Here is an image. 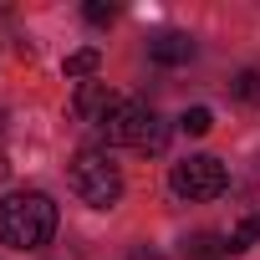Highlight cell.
Returning <instances> with one entry per match:
<instances>
[{"label": "cell", "instance_id": "obj_10", "mask_svg": "<svg viewBox=\"0 0 260 260\" xmlns=\"http://www.w3.org/2000/svg\"><path fill=\"white\" fill-rule=\"evenodd\" d=\"M179 127H184L189 138H204L209 127H214V112H209V107H189V112L179 117Z\"/></svg>", "mask_w": 260, "mask_h": 260}, {"label": "cell", "instance_id": "obj_7", "mask_svg": "<svg viewBox=\"0 0 260 260\" xmlns=\"http://www.w3.org/2000/svg\"><path fill=\"white\" fill-rule=\"evenodd\" d=\"M224 255H230L224 235H209V230H199V235H189V240H184V260H224Z\"/></svg>", "mask_w": 260, "mask_h": 260}, {"label": "cell", "instance_id": "obj_11", "mask_svg": "<svg viewBox=\"0 0 260 260\" xmlns=\"http://www.w3.org/2000/svg\"><path fill=\"white\" fill-rule=\"evenodd\" d=\"M235 97L240 102H260V72H240L235 77Z\"/></svg>", "mask_w": 260, "mask_h": 260}, {"label": "cell", "instance_id": "obj_12", "mask_svg": "<svg viewBox=\"0 0 260 260\" xmlns=\"http://www.w3.org/2000/svg\"><path fill=\"white\" fill-rule=\"evenodd\" d=\"M82 16H87V26H112V6H102V0H87V6H82Z\"/></svg>", "mask_w": 260, "mask_h": 260}, {"label": "cell", "instance_id": "obj_1", "mask_svg": "<svg viewBox=\"0 0 260 260\" xmlns=\"http://www.w3.org/2000/svg\"><path fill=\"white\" fill-rule=\"evenodd\" d=\"M56 235V204L41 189H16L0 199V245L11 250H41Z\"/></svg>", "mask_w": 260, "mask_h": 260}, {"label": "cell", "instance_id": "obj_3", "mask_svg": "<svg viewBox=\"0 0 260 260\" xmlns=\"http://www.w3.org/2000/svg\"><path fill=\"white\" fill-rule=\"evenodd\" d=\"M67 184H72V194H77L82 204H92V209H112V204L122 199V174H117V164L107 158V148H82V153L72 158V169H67Z\"/></svg>", "mask_w": 260, "mask_h": 260}, {"label": "cell", "instance_id": "obj_13", "mask_svg": "<svg viewBox=\"0 0 260 260\" xmlns=\"http://www.w3.org/2000/svg\"><path fill=\"white\" fill-rule=\"evenodd\" d=\"M127 260H164V255H158V250H133Z\"/></svg>", "mask_w": 260, "mask_h": 260}, {"label": "cell", "instance_id": "obj_4", "mask_svg": "<svg viewBox=\"0 0 260 260\" xmlns=\"http://www.w3.org/2000/svg\"><path fill=\"white\" fill-rule=\"evenodd\" d=\"M169 189H174L179 199H189V204H199V199H219V194L230 189V169H224L214 153H194V158L174 164Z\"/></svg>", "mask_w": 260, "mask_h": 260}, {"label": "cell", "instance_id": "obj_6", "mask_svg": "<svg viewBox=\"0 0 260 260\" xmlns=\"http://www.w3.org/2000/svg\"><path fill=\"white\" fill-rule=\"evenodd\" d=\"M148 56H153L158 67H184V61L194 56V41H189V36H174V31H169V36L148 41Z\"/></svg>", "mask_w": 260, "mask_h": 260}, {"label": "cell", "instance_id": "obj_14", "mask_svg": "<svg viewBox=\"0 0 260 260\" xmlns=\"http://www.w3.org/2000/svg\"><path fill=\"white\" fill-rule=\"evenodd\" d=\"M0 179H6V153H0Z\"/></svg>", "mask_w": 260, "mask_h": 260}, {"label": "cell", "instance_id": "obj_5", "mask_svg": "<svg viewBox=\"0 0 260 260\" xmlns=\"http://www.w3.org/2000/svg\"><path fill=\"white\" fill-rule=\"evenodd\" d=\"M112 107H117V97L107 92V82H82V87L72 92V102H67L72 122H82V127H102Z\"/></svg>", "mask_w": 260, "mask_h": 260}, {"label": "cell", "instance_id": "obj_9", "mask_svg": "<svg viewBox=\"0 0 260 260\" xmlns=\"http://www.w3.org/2000/svg\"><path fill=\"white\" fill-rule=\"evenodd\" d=\"M97 61H102V51H97V46H82V51H72V56L61 61V72H67V77H92Z\"/></svg>", "mask_w": 260, "mask_h": 260}, {"label": "cell", "instance_id": "obj_8", "mask_svg": "<svg viewBox=\"0 0 260 260\" xmlns=\"http://www.w3.org/2000/svg\"><path fill=\"white\" fill-rule=\"evenodd\" d=\"M255 240H260V214H245V219H240V224H235V230L224 235V245H230V255H240V250H250Z\"/></svg>", "mask_w": 260, "mask_h": 260}, {"label": "cell", "instance_id": "obj_2", "mask_svg": "<svg viewBox=\"0 0 260 260\" xmlns=\"http://www.w3.org/2000/svg\"><path fill=\"white\" fill-rule=\"evenodd\" d=\"M102 143L133 148V153H164L169 148V122L143 102V97H117V107L107 112V122L97 127Z\"/></svg>", "mask_w": 260, "mask_h": 260}]
</instances>
